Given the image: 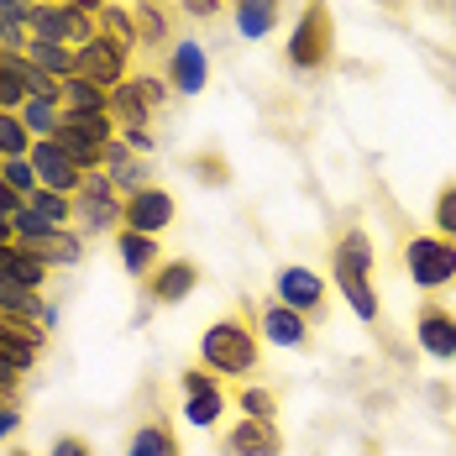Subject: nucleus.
<instances>
[{
	"label": "nucleus",
	"instance_id": "6",
	"mask_svg": "<svg viewBox=\"0 0 456 456\" xmlns=\"http://www.w3.org/2000/svg\"><path fill=\"white\" fill-rule=\"evenodd\" d=\"M179 221V200L158 183H147L137 194H126L121 205V231H142V236H163V231Z\"/></svg>",
	"mask_w": 456,
	"mask_h": 456
},
{
	"label": "nucleus",
	"instance_id": "4",
	"mask_svg": "<svg viewBox=\"0 0 456 456\" xmlns=\"http://www.w3.org/2000/svg\"><path fill=\"white\" fill-rule=\"evenodd\" d=\"M330 43H336V21H330V5L325 0H310L289 32V63L294 69H320L330 58Z\"/></svg>",
	"mask_w": 456,
	"mask_h": 456
},
{
	"label": "nucleus",
	"instance_id": "31",
	"mask_svg": "<svg viewBox=\"0 0 456 456\" xmlns=\"http://www.w3.org/2000/svg\"><path fill=\"white\" fill-rule=\"evenodd\" d=\"M0 158H32V132L21 110H0Z\"/></svg>",
	"mask_w": 456,
	"mask_h": 456
},
{
	"label": "nucleus",
	"instance_id": "19",
	"mask_svg": "<svg viewBox=\"0 0 456 456\" xmlns=\"http://www.w3.org/2000/svg\"><path fill=\"white\" fill-rule=\"evenodd\" d=\"M116 257L132 278H152L163 268V247L158 236H142V231H116Z\"/></svg>",
	"mask_w": 456,
	"mask_h": 456
},
{
	"label": "nucleus",
	"instance_id": "16",
	"mask_svg": "<svg viewBox=\"0 0 456 456\" xmlns=\"http://www.w3.org/2000/svg\"><path fill=\"white\" fill-rule=\"evenodd\" d=\"M194 289H200V268H194L189 257H168L158 273L147 278V299H152V305H163V310L183 305Z\"/></svg>",
	"mask_w": 456,
	"mask_h": 456
},
{
	"label": "nucleus",
	"instance_id": "7",
	"mask_svg": "<svg viewBox=\"0 0 456 456\" xmlns=\"http://www.w3.org/2000/svg\"><path fill=\"white\" fill-rule=\"evenodd\" d=\"M132 74H137L132 69V53H121L110 37H94V43L79 47V79H90L100 90H121Z\"/></svg>",
	"mask_w": 456,
	"mask_h": 456
},
{
	"label": "nucleus",
	"instance_id": "46",
	"mask_svg": "<svg viewBox=\"0 0 456 456\" xmlns=\"http://www.w3.org/2000/svg\"><path fill=\"white\" fill-rule=\"evenodd\" d=\"M0 241H16V231H11V221L0 216Z\"/></svg>",
	"mask_w": 456,
	"mask_h": 456
},
{
	"label": "nucleus",
	"instance_id": "40",
	"mask_svg": "<svg viewBox=\"0 0 456 456\" xmlns=\"http://www.w3.org/2000/svg\"><path fill=\"white\" fill-rule=\"evenodd\" d=\"M179 11L194 21H210V16H221V0H179Z\"/></svg>",
	"mask_w": 456,
	"mask_h": 456
},
{
	"label": "nucleus",
	"instance_id": "2",
	"mask_svg": "<svg viewBox=\"0 0 456 456\" xmlns=\"http://www.w3.org/2000/svg\"><path fill=\"white\" fill-rule=\"evenodd\" d=\"M404 273L414 278L419 294H436V289L456 283V241L436 236V231L410 236V241H404Z\"/></svg>",
	"mask_w": 456,
	"mask_h": 456
},
{
	"label": "nucleus",
	"instance_id": "35",
	"mask_svg": "<svg viewBox=\"0 0 456 456\" xmlns=\"http://www.w3.org/2000/svg\"><path fill=\"white\" fill-rule=\"evenodd\" d=\"M430 216H436V236L456 241V179H452V183H441V194H436Z\"/></svg>",
	"mask_w": 456,
	"mask_h": 456
},
{
	"label": "nucleus",
	"instance_id": "32",
	"mask_svg": "<svg viewBox=\"0 0 456 456\" xmlns=\"http://www.w3.org/2000/svg\"><path fill=\"white\" fill-rule=\"evenodd\" d=\"M37 216H43L47 226H74V194H58V189H37L32 200H27Z\"/></svg>",
	"mask_w": 456,
	"mask_h": 456
},
{
	"label": "nucleus",
	"instance_id": "36",
	"mask_svg": "<svg viewBox=\"0 0 456 456\" xmlns=\"http://www.w3.org/2000/svg\"><path fill=\"white\" fill-rule=\"evenodd\" d=\"M179 388L183 394H205V388H221V378L210 367H189V372H179Z\"/></svg>",
	"mask_w": 456,
	"mask_h": 456
},
{
	"label": "nucleus",
	"instance_id": "3",
	"mask_svg": "<svg viewBox=\"0 0 456 456\" xmlns=\"http://www.w3.org/2000/svg\"><path fill=\"white\" fill-rule=\"evenodd\" d=\"M121 205H126V194L105 179V168L85 174V179H79V194H74V226H79V236L121 231Z\"/></svg>",
	"mask_w": 456,
	"mask_h": 456
},
{
	"label": "nucleus",
	"instance_id": "23",
	"mask_svg": "<svg viewBox=\"0 0 456 456\" xmlns=\"http://www.w3.org/2000/svg\"><path fill=\"white\" fill-rule=\"evenodd\" d=\"M21 121H27L32 142L58 137V126H63V105H58V94H32V100L21 105Z\"/></svg>",
	"mask_w": 456,
	"mask_h": 456
},
{
	"label": "nucleus",
	"instance_id": "18",
	"mask_svg": "<svg viewBox=\"0 0 456 456\" xmlns=\"http://www.w3.org/2000/svg\"><path fill=\"white\" fill-rule=\"evenodd\" d=\"M21 247H32L47 268H79V263H85V236L74 226H53V231H43L37 241H21Z\"/></svg>",
	"mask_w": 456,
	"mask_h": 456
},
{
	"label": "nucleus",
	"instance_id": "47",
	"mask_svg": "<svg viewBox=\"0 0 456 456\" xmlns=\"http://www.w3.org/2000/svg\"><path fill=\"white\" fill-rule=\"evenodd\" d=\"M5 456H37V452H27V446H11V452H5Z\"/></svg>",
	"mask_w": 456,
	"mask_h": 456
},
{
	"label": "nucleus",
	"instance_id": "44",
	"mask_svg": "<svg viewBox=\"0 0 456 456\" xmlns=\"http://www.w3.org/2000/svg\"><path fill=\"white\" fill-rule=\"evenodd\" d=\"M58 5H74V11H90V16H100L110 0H58Z\"/></svg>",
	"mask_w": 456,
	"mask_h": 456
},
{
	"label": "nucleus",
	"instance_id": "33",
	"mask_svg": "<svg viewBox=\"0 0 456 456\" xmlns=\"http://www.w3.org/2000/svg\"><path fill=\"white\" fill-rule=\"evenodd\" d=\"M236 410L252 414V419H278V399H273V388H252V383H241Z\"/></svg>",
	"mask_w": 456,
	"mask_h": 456
},
{
	"label": "nucleus",
	"instance_id": "27",
	"mask_svg": "<svg viewBox=\"0 0 456 456\" xmlns=\"http://www.w3.org/2000/svg\"><path fill=\"white\" fill-rule=\"evenodd\" d=\"M94 21H100V37H110V43L121 47V53H137V47H142V37H137V16H132V11H121L116 0H110V5H105Z\"/></svg>",
	"mask_w": 456,
	"mask_h": 456
},
{
	"label": "nucleus",
	"instance_id": "49",
	"mask_svg": "<svg viewBox=\"0 0 456 456\" xmlns=\"http://www.w3.org/2000/svg\"><path fill=\"white\" fill-rule=\"evenodd\" d=\"M383 5H399V0H383Z\"/></svg>",
	"mask_w": 456,
	"mask_h": 456
},
{
	"label": "nucleus",
	"instance_id": "50",
	"mask_svg": "<svg viewBox=\"0 0 456 456\" xmlns=\"http://www.w3.org/2000/svg\"><path fill=\"white\" fill-rule=\"evenodd\" d=\"M0 163H5V158H0Z\"/></svg>",
	"mask_w": 456,
	"mask_h": 456
},
{
	"label": "nucleus",
	"instance_id": "17",
	"mask_svg": "<svg viewBox=\"0 0 456 456\" xmlns=\"http://www.w3.org/2000/svg\"><path fill=\"white\" fill-rule=\"evenodd\" d=\"M100 168H105V179L116 183L121 194H137V189H147V183H152L147 163H142V152H132V147H126L121 137L105 147V163H100Z\"/></svg>",
	"mask_w": 456,
	"mask_h": 456
},
{
	"label": "nucleus",
	"instance_id": "13",
	"mask_svg": "<svg viewBox=\"0 0 456 456\" xmlns=\"http://www.w3.org/2000/svg\"><path fill=\"white\" fill-rule=\"evenodd\" d=\"M257 336L268 341V346H283V352H305L310 346V315H299V310H289V305H268L263 315H257Z\"/></svg>",
	"mask_w": 456,
	"mask_h": 456
},
{
	"label": "nucleus",
	"instance_id": "43",
	"mask_svg": "<svg viewBox=\"0 0 456 456\" xmlns=\"http://www.w3.org/2000/svg\"><path fill=\"white\" fill-rule=\"evenodd\" d=\"M121 142H126L132 152H152V132H147V126H126V132H121Z\"/></svg>",
	"mask_w": 456,
	"mask_h": 456
},
{
	"label": "nucleus",
	"instance_id": "20",
	"mask_svg": "<svg viewBox=\"0 0 456 456\" xmlns=\"http://www.w3.org/2000/svg\"><path fill=\"white\" fill-rule=\"evenodd\" d=\"M278 16H283V0H231V21L247 43H263L273 37Z\"/></svg>",
	"mask_w": 456,
	"mask_h": 456
},
{
	"label": "nucleus",
	"instance_id": "28",
	"mask_svg": "<svg viewBox=\"0 0 456 456\" xmlns=\"http://www.w3.org/2000/svg\"><path fill=\"white\" fill-rule=\"evenodd\" d=\"M330 257H341V263H352V268H362V273H378V247H372V236H367L362 226L341 231V241H336Z\"/></svg>",
	"mask_w": 456,
	"mask_h": 456
},
{
	"label": "nucleus",
	"instance_id": "39",
	"mask_svg": "<svg viewBox=\"0 0 456 456\" xmlns=\"http://www.w3.org/2000/svg\"><path fill=\"white\" fill-rule=\"evenodd\" d=\"M21 430V410H16V399H0V441H11Z\"/></svg>",
	"mask_w": 456,
	"mask_h": 456
},
{
	"label": "nucleus",
	"instance_id": "38",
	"mask_svg": "<svg viewBox=\"0 0 456 456\" xmlns=\"http://www.w3.org/2000/svg\"><path fill=\"white\" fill-rule=\"evenodd\" d=\"M32 11H37V0H0V16H11V21H21L27 32H32Z\"/></svg>",
	"mask_w": 456,
	"mask_h": 456
},
{
	"label": "nucleus",
	"instance_id": "42",
	"mask_svg": "<svg viewBox=\"0 0 456 456\" xmlns=\"http://www.w3.org/2000/svg\"><path fill=\"white\" fill-rule=\"evenodd\" d=\"M16 383H21V372H16V367H11V357L0 352V399H11V394H16Z\"/></svg>",
	"mask_w": 456,
	"mask_h": 456
},
{
	"label": "nucleus",
	"instance_id": "45",
	"mask_svg": "<svg viewBox=\"0 0 456 456\" xmlns=\"http://www.w3.org/2000/svg\"><path fill=\"white\" fill-rule=\"evenodd\" d=\"M11 247H16V241H0V273H5V263H11Z\"/></svg>",
	"mask_w": 456,
	"mask_h": 456
},
{
	"label": "nucleus",
	"instance_id": "21",
	"mask_svg": "<svg viewBox=\"0 0 456 456\" xmlns=\"http://www.w3.org/2000/svg\"><path fill=\"white\" fill-rule=\"evenodd\" d=\"M58 105H63V116H94V110H110V90H100L90 79H63L58 85Z\"/></svg>",
	"mask_w": 456,
	"mask_h": 456
},
{
	"label": "nucleus",
	"instance_id": "41",
	"mask_svg": "<svg viewBox=\"0 0 456 456\" xmlns=\"http://www.w3.org/2000/svg\"><path fill=\"white\" fill-rule=\"evenodd\" d=\"M21 205H27V200H21L11 183L0 179V216H5V221H16V210H21Z\"/></svg>",
	"mask_w": 456,
	"mask_h": 456
},
{
	"label": "nucleus",
	"instance_id": "37",
	"mask_svg": "<svg viewBox=\"0 0 456 456\" xmlns=\"http://www.w3.org/2000/svg\"><path fill=\"white\" fill-rule=\"evenodd\" d=\"M47 456H94V452H90L85 436H58V441L47 446Z\"/></svg>",
	"mask_w": 456,
	"mask_h": 456
},
{
	"label": "nucleus",
	"instance_id": "1",
	"mask_svg": "<svg viewBox=\"0 0 456 456\" xmlns=\"http://www.w3.org/2000/svg\"><path fill=\"white\" fill-rule=\"evenodd\" d=\"M257 357H263V336L241 315H221L200 330V367H210L216 378L247 383V372H257Z\"/></svg>",
	"mask_w": 456,
	"mask_h": 456
},
{
	"label": "nucleus",
	"instance_id": "11",
	"mask_svg": "<svg viewBox=\"0 0 456 456\" xmlns=\"http://www.w3.org/2000/svg\"><path fill=\"white\" fill-rule=\"evenodd\" d=\"M414 346L430 362H456V315L446 305H425L414 315Z\"/></svg>",
	"mask_w": 456,
	"mask_h": 456
},
{
	"label": "nucleus",
	"instance_id": "9",
	"mask_svg": "<svg viewBox=\"0 0 456 456\" xmlns=\"http://www.w3.org/2000/svg\"><path fill=\"white\" fill-rule=\"evenodd\" d=\"M163 79L174 85V94H205V85H210V53H205V43L179 37V43L168 47Z\"/></svg>",
	"mask_w": 456,
	"mask_h": 456
},
{
	"label": "nucleus",
	"instance_id": "10",
	"mask_svg": "<svg viewBox=\"0 0 456 456\" xmlns=\"http://www.w3.org/2000/svg\"><path fill=\"white\" fill-rule=\"evenodd\" d=\"M32 168H37V189H58V194H79V179L85 168L69 158V147L58 137L32 142Z\"/></svg>",
	"mask_w": 456,
	"mask_h": 456
},
{
	"label": "nucleus",
	"instance_id": "12",
	"mask_svg": "<svg viewBox=\"0 0 456 456\" xmlns=\"http://www.w3.org/2000/svg\"><path fill=\"white\" fill-rule=\"evenodd\" d=\"M330 278H336V289H341V299H346V310L362 320V325H378L383 315V305H378V289H372V273L362 268H352V263H341V257H330Z\"/></svg>",
	"mask_w": 456,
	"mask_h": 456
},
{
	"label": "nucleus",
	"instance_id": "22",
	"mask_svg": "<svg viewBox=\"0 0 456 456\" xmlns=\"http://www.w3.org/2000/svg\"><path fill=\"white\" fill-rule=\"evenodd\" d=\"M27 58H32V63L43 69L47 79H58V85L79 74V47H63V43H37V37H32V43H27Z\"/></svg>",
	"mask_w": 456,
	"mask_h": 456
},
{
	"label": "nucleus",
	"instance_id": "8",
	"mask_svg": "<svg viewBox=\"0 0 456 456\" xmlns=\"http://www.w3.org/2000/svg\"><path fill=\"white\" fill-rule=\"evenodd\" d=\"M273 299L289 305V310H299V315H315L325 305V278L315 268H305V263H283L273 273Z\"/></svg>",
	"mask_w": 456,
	"mask_h": 456
},
{
	"label": "nucleus",
	"instance_id": "34",
	"mask_svg": "<svg viewBox=\"0 0 456 456\" xmlns=\"http://www.w3.org/2000/svg\"><path fill=\"white\" fill-rule=\"evenodd\" d=\"M0 179L11 183L21 200L37 194V168H32V158H5V163H0Z\"/></svg>",
	"mask_w": 456,
	"mask_h": 456
},
{
	"label": "nucleus",
	"instance_id": "26",
	"mask_svg": "<svg viewBox=\"0 0 456 456\" xmlns=\"http://www.w3.org/2000/svg\"><path fill=\"white\" fill-rule=\"evenodd\" d=\"M226 414V388H205V394H183V425L194 430H216Z\"/></svg>",
	"mask_w": 456,
	"mask_h": 456
},
{
	"label": "nucleus",
	"instance_id": "5",
	"mask_svg": "<svg viewBox=\"0 0 456 456\" xmlns=\"http://www.w3.org/2000/svg\"><path fill=\"white\" fill-rule=\"evenodd\" d=\"M32 37L37 43H63V47H85L100 37V21L90 11H74V5H58V0H37L32 11Z\"/></svg>",
	"mask_w": 456,
	"mask_h": 456
},
{
	"label": "nucleus",
	"instance_id": "14",
	"mask_svg": "<svg viewBox=\"0 0 456 456\" xmlns=\"http://www.w3.org/2000/svg\"><path fill=\"white\" fill-rule=\"evenodd\" d=\"M226 456H283L278 419H252V414H241L226 430Z\"/></svg>",
	"mask_w": 456,
	"mask_h": 456
},
{
	"label": "nucleus",
	"instance_id": "25",
	"mask_svg": "<svg viewBox=\"0 0 456 456\" xmlns=\"http://www.w3.org/2000/svg\"><path fill=\"white\" fill-rule=\"evenodd\" d=\"M110 116H116V126H121V132L152 121V105H147V94L137 90V79H126L121 90H110Z\"/></svg>",
	"mask_w": 456,
	"mask_h": 456
},
{
	"label": "nucleus",
	"instance_id": "48",
	"mask_svg": "<svg viewBox=\"0 0 456 456\" xmlns=\"http://www.w3.org/2000/svg\"><path fill=\"white\" fill-rule=\"evenodd\" d=\"M147 5H163V0H147Z\"/></svg>",
	"mask_w": 456,
	"mask_h": 456
},
{
	"label": "nucleus",
	"instance_id": "30",
	"mask_svg": "<svg viewBox=\"0 0 456 456\" xmlns=\"http://www.w3.org/2000/svg\"><path fill=\"white\" fill-rule=\"evenodd\" d=\"M132 16H137V37H142V47H163L174 32H168V11L163 5H147V0H137L132 5Z\"/></svg>",
	"mask_w": 456,
	"mask_h": 456
},
{
	"label": "nucleus",
	"instance_id": "24",
	"mask_svg": "<svg viewBox=\"0 0 456 456\" xmlns=\"http://www.w3.org/2000/svg\"><path fill=\"white\" fill-rule=\"evenodd\" d=\"M121 456H179V436L168 430V425H158V419H147L132 430V441H126V452Z\"/></svg>",
	"mask_w": 456,
	"mask_h": 456
},
{
	"label": "nucleus",
	"instance_id": "29",
	"mask_svg": "<svg viewBox=\"0 0 456 456\" xmlns=\"http://www.w3.org/2000/svg\"><path fill=\"white\" fill-rule=\"evenodd\" d=\"M5 278H16V283H27V289H47L53 268H47L32 247H21V241H16V247H11V263H5Z\"/></svg>",
	"mask_w": 456,
	"mask_h": 456
},
{
	"label": "nucleus",
	"instance_id": "15",
	"mask_svg": "<svg viewBox=\"0 0 456 456\" xmlns=\"http://www.w3.org/2000/svg\"><path fill=\"white\" fill-rule=\"evenodd\" d=\"M0 315L5 320H32V325H43V330L58 325V310L43 299V289H27V283H16V278H5V273H0Z\"/></svg>",
	"mask_w": 456,
	"mask_h": 456
}]
</instances>
